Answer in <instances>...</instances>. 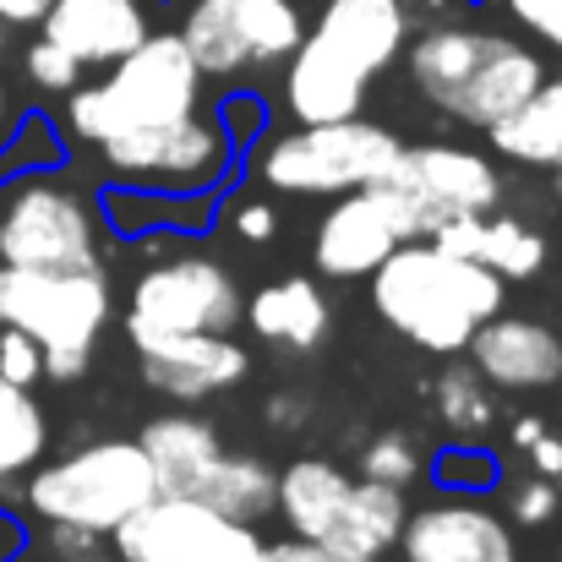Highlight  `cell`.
I'll use <instances>...</instances> for the list:
<instances>
[{
  "label": "cell",
  "instance_id": "d590c367",
  "mask_svg": "<svg viewBox=\"0 0 562 562\" xmlns=\"http://www.w3.org/2000/svg\"><path fill=\"white\" fill-rule=\"evenodd\" d=\"M562 508V492L558 481H547V475H536V481H525V486H514V497H508V519L514 525H525V530H541V525H552Z\"/></svg>",
  "mask_w": 562,
  "mask_h": 562
},
{
  "label": "cell",
  "instance_id": "c3c4849f",
  "mask_svg": "<svg viewBox=\"0 0 562 562\" xmlns=\"http://www.w3.org/2000/svg\"><path fill=\"white\" fill-rule=\"evenodd\" d=\"M11 126V93H5V82H0V132Z\"/></svg>",
  "mask_w": 562,
  "mask_h": 562
},
{
  "label": "cell",
  "instance_id": "bcb514c9",
  "mask_svg": "<svg viewBox=\"0 0 562 562\" xmlns=\"http://www.w3.org/2000/svg\"><path fill=\"white\" fill-rule=\"evenodd\" d=\"M541 431H547V426H541V415H519V420H514V442H519V448H530Z\"/></svg>",
  "mask_w": 562,
  "mask_h": 562
},
{
  "label": "cell",
  "instance_id": "cb8c5ba5",
  "mask_svg": "<svg viewBox=\"0 0 562 562\" xmlns=\"http://www.w3.org/2000/svg\"><path fill=\"white\" fill-rule=\"evenodd\" d=\"M350 481H356V475H350L345 464H334V459H317V453L290 459V464L279 470L273 514L290 525V536L328 547V541H334V530H339V519H345Z\"/></svg>",
  "mask_w": 562,
  "mask_h": 562
},
{
  "label": "cell",
  "instance_id": "9c48e42d",
  "mask_svg": "<svg viewBox=\"0 0 562 562\" xmlns=\"http://www.w3.org/2000/svg\"><path fill=\"white\" fill-rule=\"evenodd\" d=\"M176 33L202 77H240L251 66H284L306 16L295 0H191Z\"/></svg>",
  "mask_w": 562,
  "mask_h": 562
},
{
  "label": "cell",
  "instance_id": "484cf974",
  "mask_svg": "<svg viewBox=\"0 0 562 562\" xmlns=\"http://www.w3.org/2000/svg\"><path fill=\"white\" fill-rule=\"evenodd\" d=\"M404 486H382V481H350V497H345V519L328 541V552L339 558H361V562H382L393 552L398 530H404Z\"/></svg>",
  "mask_w": 562,
  "mask_h": 562
},
{
  "label": "cell",
  "instance_id": "ffe728a7",
  "mask_svg": "<svg viewBox=\"0 0 562 562\" xmlns=\"http://www.w3.org/2000/svg\"><path fill=\"white\" fill-rule=\"evenodd\" d=\"M246 328L273 345V350H290V356H312L328 345L334 334V306H328V290L306 273H290V279H273L262 284L246 306H240Z\"/></svg>",
  "mask_w": 562,
  "mask_h": 562
},
{
  "label": "cell",
  "instance_id": "f907efd6",
  "mask_svg": "<svg viewBox=\"0 0 562 562\" xmlns=\"http://www.w3.org/2000/svg\"><path fill=\"white\" fill-rule=\"evenodd\" d=\"M5 562H33V552H27V547H22V552H16V558H5Z\"/></svg>",
  "mask_w": 562,
  "mask_h": 562
},
{
  "label": "cell",
  "instance_id": "60d3db41",
  "mask_svg": "<svg viewBox=\"0 0 562 562\" xmlns=\"http://www.w3.org/2000/svg\"><path fill=\"white\" fill-rule=\"evenodd\" d=\"M262 415H268L273 431H301V426H306V398H301V393H273V398L262 404Z\"/></svg>",
  "mask_w": 562,
  "mask_h": 562
},
{
  "label": "cell",
  "instance_id": "7a4b0ae2",
  "mask_svg": "<svg viewBox=\"0 0 562 562\" xmlns=\"http://www.w3.org/2000/svg\"><path fill=\"white\" fill-rule=\"evenodd\" d=\"M202 71L181 44V33H148L137 49H126L121 60H110V77L99 82H77L66 93L60 110V132L66 143H110L121 132L137 126H165V121H187L202 110Z\"/></svg>",
  "mask_w": 562,
  "mask_h": 562
},
{
  "label": "cell",
  "instance_id": "277c9868",
  "mask_svg": "<svg viewBox=\"0 0 562 562\" xmlns=\"http://www.w3.org/2000/svg\"><path fill=\"white\" fill-rule=\"evenodd\" d=\"M154 497H159V481H154L143 442L137 437H99V442L71 448L55 464L38 459L22 475L16 508H27L38 525L66 519V525H88L99 536H115Z\"/></svg>",
  "mask_w": 562,
  "mask_h": 562
},
{
  "label": "cell",
  "instance_id": "1f68e13d",
  "mask_svg": "<svg viewBox=\"0 0 562 562\" xmlns=\"http://www.w3.org/2000/svg\"><path fill=\"white\" fill-rule=\"evenodd\" d=\"M213 121L224 126V137H229V148H235L240 165H246V154L273 132V110H268V99H262L257 88H235V93H224L218 110H213Z\"/></svg>",
  "mask_w": 562,
  "mask_h": 562
},
{
  "label": "cell",
  "instance_id": "8d00e7d4",
  "mask_svg": "<svg viewBox=\"0 0 562 562\" xmlns=\"http://www.w3.org/2000/svg\"><path fill=\"white\" fill-rule=\"evenodd\" d=\"M0 376L16 382V387L44 382V350H38V339H27L22 328H0Z\"/></svg>",
  "mask_w": 562,
  "mask_h": 562
},
{
  "label": "cell",
  "instance_id": "4fadbf2b",
  "mask_svg": "<svg viewBox=\"0 0 562 562\" xmlns=\"http://www.w3.org/2000/svg\"><path fill=\"white\" fill-rule=\"evenodd\" d=\"M393 552L404 562H519L508 519L486 508V497H459V492L409 508Z\"/></svg>",
  "mask_w": 562,
  "mask_h": 562
},
{
  "label": "cell",
  "instance_id": "7bdbcfd3",
  "mask_svg": "<svg viewBox=\"0 0 562 562\" xmlns=\"http://www.w3.org/2000/svg\"><path fill=\"white\" fill-rule=\"evenodd\" d=\"M525 453H530V470H536V475H547V481H562V437L541 431V437H536V442H530Z\"/></svg>",
  "mask_w": 562,
  "mask_h": 562
},
{
  "label": "cell",
  "instance_id": "816d5d0a",
  "mask_svg": "<svg viewBox=\"0 0 562 562\" xmlns=\"http://www.w3.org/2000/svg\"><path fill=\"white\" fill-rule=\"evenodd\" d=\"M470 5H486V0H470Z\"/></svg>",
  "mask_w": 562,
  "mask_h": 562
},
{
  "label": "cell",
  "instance_id": "f1b7e54d",
  "mask_svg": "<svg viewBox=\"0 0 562 562\" xmlns=\"http://www.w3.org/2000/svg\"><path fill=\"white\" fill-rule=\"evenodd\" d=\"M71 143L60 132V121L49 110H27L11 115V126L0 132V187L22 181V176H44V170H66Z\"/></svg>",
  "mask_w": 562,
  "mask_h": 562
},
{
  "label": "cell",
  "instance_id": "2e32d148",
  "mask_svg": "<svg viewBox=\"0 0 562 562\" xmlns=\"http://www.w3.org/2000/svg\"><path fill=\"white\" fill-rule=\"evenodd\" d=\"M464 361L492 387L525 393V387H558L562 382V334H552L536 317H514L508 306L475 328L464 345Z\"/></svg>",
  "mask_w": 562,
  "mask_h": 562
},
{
  "label": "cell",
  "instance_id": "7c38bea8",
  "mask_svg": "<svg viewBox=\"0 0 562 562\" xmlns=\"http://www.w3.org/2000/svg\"><path fill=\"white\" fill-rule=\"evenodd\" d=\"M398 240H420L415 213L404 207V196L387 187V181H372V187L334 196V207L317 218L312 268L323 279H334V284L367 279Z\"/></svg>",
  "mask_w": 562,
  "mask_h": 562
},
{
  "label": "cell",
  "instance_id": "5bb4252c",
  "mask_svg": "<svg viewBox=\"0 0 562 562\" xmlns=\"http://www.w3.org/2000/svg\"><path fill=\"white\" fill-rule=\"evenodd\" d=\"M143 382L176 404H202L213 393H229L235 382H246L251 356L235 334H143L132 339Z\"/></svg>",
  "mask_w": 562,
  "mask_h": 562
},
{
  "label": "cell",
  "instance_id": "ba28073f",
  "mask_svg": "<svg viewBox=\"0 0 562 562\" xmlns=\"http://www.w3.org/2000/svg\"><path fill=\"white\" fill-rule=\"evenodd\" d=\"M99 159L110 181L121 187H159V191H229L240 176V159L213 115H187L165 126H137L110 143H99Z\"/></svg>",
  "mask_w": 562,
  "mask_h": 562
},
{
  "label": "cell",
  "instance_id": "ab89813d",
  "mask_svg": "<svg viewBox=\"0 0 562 562\" xmlns=\"http://www.w3.org/2000/svg\"><path fill=\"white\" fill-rule=\"evenodd\" d=\"M257 562H361V558H339V552H328V547H317V541H301V536H284V541H262V558Z\"/></svg>",
  "mask_w": 562,
  "mask_h": 562
},
{
  "label": "cell",
  "instance_id": "e0dca14e",
  "mask_svg": "<svg viewBox=\"0 0 562 562\" xmlns=\"http://www.w3.org/2000/svg\"><path fill=\"white\" fill-rule=\"evenodd\" d=\"M99 224L121 240H148V235H176V240H202L218 213L224 191H159V187H110L99 191Z\"/></svg>",
  "mask_w": 562,
  "mask_h": 562
},
{
  "label": "cell",
  "instance_id": "8fae6325",
  "mask_svg": "<svg viewBox=\"0 0 562 562\" xmlns=\"http://www.w3.org/2000/svg\"><path fill=\"white\" fill-rule=\"evenodd\" d=\"M382 181H393L409 196V207L420 213L426 235L442 218L503 207V170H497V159L481 154V148H464V143H404L398 165Z\"/></svg>",
  "mask_w": 562,
  "mask_h": 562
},
{
  "label": "cell",
  "instance_id": "52a82bcc",
  "mask_svg": "<svg viewBox=\"0 0 562 562\" xmlns=\"http://www.w3.org/2000/svg\"><path fill=\"white\" fill-rule=\"evenodd\" d=\"M240 306H246V295L218 257L165 251L132 284L126 339H143V334H235Z\"/></svg>",
  "mask_w": 562,
  "mask_h": 562
},
{
  "label": "cell",
  "instance_id": "9a60e30c",
  "mask_svg": "<svg viewBox=\"0 0 562 562\" xmlns=\"http://www.w3.org/2000/svg\"><path fill=\"white\" fill-rule=\"evenodd\" d=\"M409 11L404 0H323L317 22H306V38L323 44L334 60H345L361 77H382L404 44H409Z\"/></svg>",
  "mask_w": 562,
  "mask_h": 562
},
{
  "label": "cell",
  "instance_id": "836d02e7",
  "mask_svg": "<svg viewBox=\"0 0 562 562\" xmlns=\"http://www.w3.org/2000/svg\"><path fill=\"white\" fill-rule=\"evenodd\" d=\"M22 71H27V82H33V88H44V93H71V88L82 82V71H88V66H82L71 49H60L55 38H44V33H38V38L27 44V55H22Z\"/></svg>",
  "mask_w": 562,
  "mask_h": 562
},
{
  "label": "cell",
  "instance_id": "44dd1931",
  "mask_svg": "<svg viewBox=\"0 0 562 562\" xmlns=\"http://www.w3.org/2000/svg\"><path fill=\"white\" fill-rule=\"evenodd\" d=\"M372 77L350 71L345 60H334L323 44H312L301 33V44L284 55V110L295 115V126H317V121H350L367 110Z\"/></svg>",
  "mask_w": 562,
  "mask_h": 562
},
{
  "label": "cell",
  "instance_id": "d4e9b609",
  "mask_svg": "<svg viewBox=\"0 0 562 562\" xmlns=\"http://www.w3.org/2000/svg\"><path fill=\"white\" fill-rule=\"evenodd\" d=\"M486 143H492L497 159H508L519 170H558L562 165V66L536 82V93L514 115L486 126Z\"/></svg>",
  "mask_w": 562,
  "mask_h": 562
},
{
  "label": "cell",
  "instance_id": "f546056e",
  "mask_svg": "<svg viewBox=\"0 0 562 562\" xmlns=\"http://www.w3.org/2000/svg\"><path fill=\"white\" fill-rule=\"evenodd\" d=\"M431 404H437L442 426H448L459 442H481V437L497 426L492 382L475 372L470 361H453V367L437 372V382H431Z\"/></svg>",
  "mask_w": 562,
  "mask_h": 562
},
{
  "label": "cell",
  "instance_id": "f5cc1de1",
  "mask_svg": "<svg viewBox=\"0 0 562 562\" xmlns=\"http://www.w3.org/2000/svg\"><path fill=\"white\" fill-rule=\"evenodd\" d=\"M558 562H562V558H558Z\"/></svg>",
  "mask_w": 562,
  "mask_h": 562
},
{
  "label": "cell",
  "instance_id": "ac0fdd59",
  "mask_svg": "<svg viewBox=\"0 0 562 562\" xmlns=\"http://www.w3.org/2000/svg\"><path fill=\"white\" fill-rule=\"evenodd\" d=\"M44 38H55L60 49H71L82 66H110L126 49H137L154 22L143 0H55L38 22Z\"/></svg>",
  "mask_w": 562,
  "mask_h": 562
},
{
  "label": "cell",
  "instance_id": "4dcf8cb0",
  "mask_svg": "<svg viewBox=\"0 0 562 562\" xmlns=\"http://www.w3.org/2000/svg\"><path fill=\"white\" fill-rule=\"evenodd\" d=\"M426 475L437 492H459V497H492L503 486V464L486 442H448L426 459Z\"/></svg>",
  "mask_w": 562,
  "mask_h": 562
},
{
  "label": "cell",
  "instance_id": "d6986e66",
  "mask_svg": "<svg viewBox=\"0 0 562 562\" xmlns=\"http://www.w3.org/2000/svg\"><path fill=\"white\" fill-rule=\"evenodd\" d=\"M431 246L453 251V257H470L481 268H492L497 279L519 284V279H536L547 268V240L541 229H530L525 218L514 213H459V218H442L431 235Z\"/></svg>",
  "mask_w": 562,
  "mask_h": 562
},
{
  "label": "cell",
  "instance_id": "f6af8a7d",
  "mask_svg": "<svg viewBox=\"0 0 562 562\" xmlns=\"http://www.w3.org/2000/svg\"><path fill=\"white\" fill-rule=\"evenodd\" d=\"M27 547V525H22V514H11L5 503H0V562L16 558Z\"/></svg>",
  "mask_w": 562,
  "mask_h": 562
},
{
  "label": "cell",
  "instance_id": "681fc988",
  "mask_svg": "<svg viewBox=\"0 0 562 562\" xmlns=\"http://www.w3.org/2000/svg\"><path fill=\"white\" fill-rule=\"evenodd\" d=\"M552 191H558V202H562V165L552 170Z\"/></svg>",
  "mask_w": 562,
  "mask_h": 562
},
{
  "label": "cell",
  "instance_id": "b9f144b4",
  "mask_svg": "<svg viewBox=\"0 0 562 562\" xmlns=\"http://www.w3.org/2000/svg\"><path fill=\"white\" fill-rule=\"evenodd\" d=\"M470 0H404L409 11V27H437V22H453Z\"/></svg>",
  "mask_w": 562,
  "mask_h": 562
},
{
  "label": "cell",
  "instance_id": "30bf717a",
  "mask_svg": "<svg viewBox=\"0 0 562 562\" xmlns=\"http://www.w3.org/2000/svg\"><path fill=\"white\" fill-rule=\"evenodd\" d=\"M115 558L126 562H257L262 536L246 519L207 508L202 497H154L115 536Z\"/></svg>",
  "mask_w": 562,
  "mask_h": 562
},
{
  "label": "cell",
  "instance_id": "74e56055",
  "mask_svg": "<svg viewBox=\"0 0 562 562\" xmlns=\"http://www.w3.org/2000/svg\"><path fill=\"white\" fill-rule=\"evenodd\" d=\"M110 536L88 530V525H66V519H49L44 525V552L49 558H88V552H104Z\"/></svg>",
  "mask_w": 562,
  "mask_h": 562
},
{
  "label": "cell",
  "instance_id": "6da1fadb",
  "mask_svg": "<svg viewBox=\"0 0 562 562\" xmlns=\"http://www.w3.org/2000/svg\"><path fill=\"white\" fill-rule=\"evenodd\" d=\"M367 279L376 317L426 356H464L475 328L508 306V279L431 240H398Z\"/></svg>",
  "mask_w": 562,
  "mask_h": 562
},
{
  "label": "cell",
  "instance_id": "8992f818",
  "mask_svg": "<svg viewBox=\"0 0 562 562\" xmlns=\"http://www.w3.org/2000/svg\"><path fill=\"white\" fill-rule=\"evenodd\" d=\"M99 207L60 170L0 187V262L11 268H99Z\"/></svg>",
  "mask_w": 562,
  "mask_h": 562
},
{
  "label": "cell",
  "instance_id": "83f0119b",
  "mask_svg": "<svg viewBox=\"0 0 562 562\" xmlns=\"http://www.w3.org/2000/svg\"><path fill=\"white\" fill-rule=\"evenodd\" d=\"M207 508L229 514V519H246V525H262L273 514V497H279V470L257 453H218V464L207 470L202 492H196Z\"/></svg>",
  "mask_w": 562,
  "mask_h": 562
},
{
  "label": "cell",
  "instance_id": "7dc6e473",
  "mask_svg": "<svg viewBox=\"0 0 562 562\" xmlns=\"http://www.w3.org/2000/svg\"><path fill=\"white\" fill-rule=\"evenodd\" d=\"M49 562H126V558H115V552H88V558H49Z\"/></svg>",
  "mask_w": 562,
  "mask_h": 562
},
{
  "label": "cell",
  "instance_id": "4316f807",
  "mask_svg": "<svg viewBox=\"0 0 562 562\" xmlns=\"http://www.w3.org/2000/svg\"><path fill=\"white\" fill-rule=\"evenodd\" d=\"M49 448V420L33 398V387H16L0 376V503L22 497V475L44 459Z\"/></svg>",
  "mask_w": 562,
  "mask_h": 562
},
{
  "label": "cell",
  "instance_id": "f35d334b",
  "mask_svg": "<svg viewBox=\"0 0 562 562\" xmlns=\"http://www.w3.org/2000/svg\"><path fill=\"white\" fill-rule=\"evenodd\" d=\"M229 224H235V235H240V240L262 246V240H273V229H279V213H273V202H262V196H246V202H235V207H229Z\"/></svg>",
  "mask_w": 562,
  "mask_h": 562
},
{
  "label": "cell",
  "instance_id": "e575fe53",
  "mask_svg": "<svg viewBox=\"0 0 562 562\" xmlns=\"http://www.w3.org/2000/svg\"><path fill=\"white\" fill-rule=\"evenodd\" d=\"M492 5L519 27V38L562 55V0H492Z\"/></svg>",
  "mask_w": 562,
  "mask_h": 562
},
{
  "label": "cell",
  "instance_id": "3957f363",
  "mask_svg": "<svg viewBox=\"0 0 562 562\" xmlns=\"http://www.w3.org/2000/svg\"><path fill=\"white\" fill-rule=\"evenodd\" d=\"M115 312L110 273L99 268H11L0 262V328H22L44 350L49 382H77Z\"/></svg>",
  "mask_w": 562,
  "mask_h": 562
},
{
  "label": "cell",
  "instance_id": "7402d4cb",
  "mask_svg": "<svg viewBox=\"0 0 562 562\" xmlns=\"http://www.w3.org/2000/svg\"><path fill=\"white\" fill-rule=\"evenodd\" d=\"M541 77H547V55H541L530 38L497 27V38H492V49H486V60H481V71H475V82H470V93H464V104H459L453 121L486 132V126H497L503 115H514V110L536 93Z\"/></svg>",
  "mask_w": 562,
  "mask_h": 562
},
{
  "label": "cell",
  "instance_id": "d6a6232c",
  "mask_svg": "<svg viewBox=\"0 0 562 562\" xmlns=\"http://www.w3.org/2000/svg\"><path fill=\"white\" fill-rule=\"evenodd\" d=\"M420 470H426V459H420V448H415L404 431H376L372 442L361 448V475H367V481L409 486V481H420Z\"/></svg>",
  "mask_w": 562,
  "mask_h": 562
},
{
  "label": "cell",
  "instance_id": "603a6c76",
  "mask_svg": "<svg viewBox=\"0 0 562 562\" xmlns=\"http://www.w3.org/2000/svg\"><path fill=\"white\" fill-rule=\"evenodd\" d=\"M148 464H154V481H159V497H196L207 470L218 464L224 453V437L191 415V409H176V415H154L143 431H137Z\"/></svg>",
  "mask_w": 562,
  "mask_h": 562
},
{
  "label": "cell",
  "instance_id": "ee69618b",
  "mask_svg": "<svg viewBox=\"0 0 562 562\" xmlns=\"http://www.w3.org/2000/svg\"><path fill=\"white\" fill-rule=\"evenodd\" d=\"M49 5H55V0H0V22H5V27H38Z\"/></svg>",
  "mask_w": 562,
  "mask_h": 562
},
{
  "label": "cell",
  "instance_id": "5b68a950",
  "mask_svg": "<svg viewBox=\"0 0 562 562\" xmlns=\"http://www.w3.org/2000/svg\"><path fill=\"white\" fill-rule=\"evenodd\" d=\"M404 154V137L376 126L367 115L350 121H317V126H284L268 132L246 159L257 165V181L290 196H345L382 181Z\"/></svg>",
  "mask_w": 562,
  "mask_h": 562
}]
</instances>
